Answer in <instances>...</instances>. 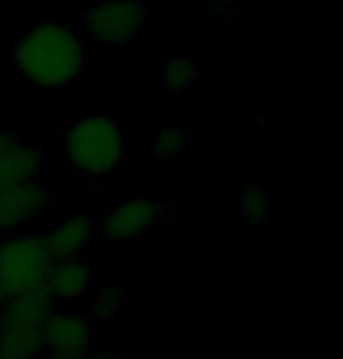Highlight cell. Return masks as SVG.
I'll use <instances>...</instances> for the list:
<instances>
[{
  "mask_svg": "<svg viewBox=\"0 0 343 359\" xmlns=\"http://www.w3.org/2000/svg\"><path fill=\"white\" fill-rule=\"evenodd\" d=\"M94 230H97V223H94L92 216L76 214L69 216V219H62L45 237L55 259H73V256H80L87 249Z\"/></svg>",
  "mask_w": 343,
  "mask_h": 359,
  "instance_id": "9c48e42d",
  "label": "cell"
},
{
  "mask_svg": "<svg viewBox=\"0 0 343 359\" xmlns=\"http://www.w3.org/2000/svg\"><path fill=\"white\" fill-rule=\"evenodd\" d=\"M64 158L87 179H106L127 160L123 130L104 113H90L64 132Z\"/></svg>",
  "mask_w": 343,
  "mask_h": 359,
  "instance_id": "7a4b0ae2",
  "label": "cell"
},
{
  "mask_svg": "<svg viewBox=\"0 0 343 359\" xmlns=\"http://www.w3.org/2000/svg\"><path fill=\"white\" fill-rule=\"evenodd\" d=\"M52 205H55V193L43 181L0 186V233L29 226Z\"/></svg>",
  "mask_w": 343,
  "mask_h": 359,
  "instance_id": "5b68a950",
  "label": "cell"
},
{
  "mask_svg": "<svg viewBox=\"0 0 343 359\" xmlns=\"http://www.w3.org/2000/svg\"><path fill=\"white\" fill-rule=\"evenodd\" d=\"M186 141H188V132L181 125L163 127V130L153 137V144H151L153 158H158V160L174 158L177 153H181V148L186 146Z\"/></svg>",
  "mask_w": 343,
  "mask_h": 359,
  "instance_id": "4fadbf2b",
  "label": "cell"
},
{
  "mask_svg": "<svg viewBox=\"0 0 343 359\" xmlns=\"http://www.w3.org/2000/svg\"><path fill=\"white\" fill-rule=\"evenodd\" d=\"M92 284V268L83 256L57 259L45 280V289L55 301H78L87 294Z\"/></svg>",
  "mask_w": 343,
  "mask_h": 359,
  "instance_id": "ba28073f",
  "label": "cell"
},
{
  "mask_svg": "<svg viewBox=\"0 0 343 359\" xmlns=\"http://www.w3.org/2000/svg\"><path fill=\"white\" fill-rule=\"evenodd\" d=\"M198 80H200V66L195 59L177 54V57H170L165 62L163 85L167 94H181L188 87H193Z\"/></svg>",
  "mask_w": 343,
  "mask_h": 359,
  "instance_id": "8fae6325",
  "label": "cell"
},
{
  "mask_svg": "<svg viewBox=\"0 0 343 359\" xmlns=\"http://www.w3.org/2000/svg\"><path fill=\"white\" fill-rule=\"evenodd\" d=\"M92 338L90 322L71 313H52L43 324V352L55 348H78Z\"/></svg>",
  "mask_w": 343,
  "mask_h": 359,
  "instance_id": "30bf717a",
  "label": "cell"
},
{
  "mask_svg": "<svg viewBox=\"0 0 343 359\" xmlns=\"http://www.w3.org/2000/svg\"><path fill=\"white\" fill-rule=\"evenodd\" d=\"M87 64V47L69 24L38 22L15 43V69L43 90L73 83Z\"/></svg>",
  "mask_w": 343,
  "mask_h": 359,
  "instance_id": "6da1fadb",
  "label": "cell"
},
{
  "mask_svg": "<svg viewBox=\"0 0 343 359\" xmlns=\"http://www.w3.org/2000/svg\"><path fill=\"white\" fill-rule=\"evenodd\" d=\"M83 26L97 43L123 45L146 29V10L137 0H102L85 10Z\"/></svg>",
  "mask_w": 343,
  "mask_h": 359,
  "instance_id": "277c9868",
  "label": "cell"
},
{
  "mask_svg": "<svg viewBox=\"0 0 343 359\" xmlns=\"http://www.w3.org/2000/svg\"><path fill=\"white\" fill-rule=\"evenodd\" d=\"M55 261L45 235H12L0 242V301L45 287Z\"/></svg>",
  "mask_w": 343,
  "mask_h": 359,
  "instance_id": "3957f363",
  "label": "cell"
},
{
  "mask_svg": "<svg viewBox=\"0 0 343 359\" xmlns=\"http://www.w3.org/2000/svg\"><path fill=\"white\" fill-rule=\"evenodd\" d=\"M43 174V153L19 134L0 130V186L31 184Z\"/></svg>",
  "mask_w": 343,
  "mask_h": 359,
  "instance_id": "52a82bcc",
  "label": "cell"
},
{
  "mask_svg": "<svg viewBox=\"0 0 343 359\" xmlns=\"http://www.w3.org/2000/svg\"><path fill=\"white\" fill-rule=\"evenodd\" d=\"M127 301V291L123 287H113L102 291L92 303V320L94 322H109L118 315V310L125 306Z\"/></svg>",
  "mask_w": 343,
  "mask_h": 359,
  "instance_id": "5bb4252c",
  "label": "cell"
},
{
  "mask_svg": "<svg viewBox=\"0 0 343 359\" xmlns=\"http://www.w3.org/2000/svg\"><path fill=\"white\" fill-rule=\"evenodd\" d=\"M238 209H240V219L250 221V223H259L266 219L268 212V198L266 191L257 184H247L240 188L238 193Z\"/></svg>",
  "mask_w": 343,
  "mask_h": 359,
  "instance_id": "7c38bea8",
  "label": "cell"
},
{
  "mask_svg": "<svg viewBox=\"0 0 343 359\" xmlns=\"http://www.w3.org/2000/svg\"><path fill=\"white\" fill-rule=\"evenodd\" d=\"M45 359H87V345H78V348H55L45 350Z\"/></svg>",
  "mask_w": 343,
  "mask_h": 359,
  "instance_id": "9a60e30c",
  "label": "cell"
},
{
  "mask_svg": "<svg viewBox=\"0 0 343 359\" xmlns=\"http://www.w3.org/2000/svg\"><path fill=\"white\" fill-rule=\"evenodd\" d=\"M172 209L156 198H132L118 205L102 223V237L106 240H127L137 237L170 216Z\"/></svg>",
  "mask_w": 343,
  "mask_h": 359,
  "instance_id": "8992f818",
  "label": "cell"
},
{
  "mask_svg": "<svg viewBox=\"0 0 343 359\" xmlns=\"http://www.w3.org/2000/svg\"><path fill=\"white\" fill-rule=\"evenodd\" d=\"M87 359H127V357L118 355V352H99V355H87Z\"/></svg>",
  "mask_w": 343,
  "mask_h": 359,
  "instance_id": "2e32d148",
  "label": "cell"
}]
</instances>
